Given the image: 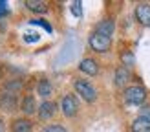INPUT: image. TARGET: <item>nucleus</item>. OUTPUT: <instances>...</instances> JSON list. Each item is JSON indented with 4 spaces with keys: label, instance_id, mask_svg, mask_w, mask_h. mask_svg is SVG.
Returning <instances> with one entry per match:
<instances>
[{
    "label": "nucleus",
    "instance_id": "obj_1",
    "mask_svg": "<svg viewBox=\"0 0 150 132\" xmlns=\"http://www.w3.org/2000/svg\"><path fill=\"white\" fill-rule=\"evenodd\" d=\"M75 92H77L86 103H93V101L97 99L95 88L90 84L88 81H84V79H77V81H75Z\"/></svg>",
    "mask_w": 150,
    "mask_h": 132
},
{
    "label": "nucleus",
    "instance_id": "obj_2",
    "mask_svg": "<svg viewBox=\"0 0 150 132\" xmlns=\"http://www.w3.org/2000/svg\"><path fill=\"white\" fill-rule=\"evenodd\" d=\"M146 99V90L143 86H130L125 90V101L128 105H143Z\"/></svg>",
    "mask_w": 150,
    "mask_h": 132
},
{
    "label": "nucleus",
    "instance_id": "obj_3",
    "mask_svg": "<svg viewBox=\"0 0 150 132\" xmlns=\"http://www.w3.org/2000/svg\"><path fill=\"white\" fill-rule=\"evenodd\" d=\"M110 44H112V39H110V37H104V35H99V33L90 35V46H92L93 51L104 53V51L110 50Z\"/></svg>",
    "mask_w": 150,
    "mask_h": 132
},
{
    "label": "nucleus",
    "instance_id": "obj_4",
    "mask_svg": "<svg viewBox=\"0 0 150 132\" xmlns=\"http://www.w3.org/2000/svg\"><path fill=\"white\" fill-rule=\"evenodd\" d=\"M61 108H62V114L66 117H73L77 114V110H79V103L75 99V95H71V94L64 95L62 101H61Z\"/></svg>",
    "mask_w": 150,
    "mask_h": 132
},
{
    "label": "nucleus",
    "instance_id": "obj_5",
    "mask_svg": "<svg viewBox=\"0 0 150 132\" xmlns=\"http://www.w3.org/2000/svg\"><path fill=\"white\" fill-rule=\"evenodd\" d=\"M136 18L139 20V24L150 26V4H139L136 7Z\"/></svg>",
    "mask_w": 150,
    "mask_h": 132
},
{
    "label": "nucleus",
    "instance_id": "obj_6",
    "mask_svg": "<svg viewBox=\"0 0 150 132\" xmlns=\"http://www.w3.org/2000/svg\"><path fill=\"white\" fill-rule=\"evenodd\" d=\"M0 106L4 110H15L17 108V94L7 90L6 94L0 95Z\"/></svg>",
    "mask_w": 150,
    "mask_h": 132
},
{
    "label": "nucleus",
    "instance_id": "obj_7",
    "mask_svg": "<svg viewBox=\"0 0 150 132\" xmlns=\"http://www.w3.org/2000/svg\"><path fill=\"white\" fill-rule=\"evenodd\" d=\"M55 108H57L55 103H51V101H44L42 105H40V108H39V117H40V119H50V117H53Z\"/></svg>",
    "mask_w": 150,
    "mask_h": 132
},
{
    "label": "nucleus",
    "instance_id": "obj_8",
    "mask_svg": "<svg viewBox=\"0 0 150 132\" xmlns=\"http://www.w3.org/2000/svg\"><path fill=\"white\" fill-rule=\"evenodd\" d=\"M79 68H81V72L88 73V75H97V72H99V66H97L93 59H82Z\"/></svg>",
    "mask_w": 150,
    "mask_h": 132
},
{
    "label": "nucleus",
    "instance_id": "obj_9",
    "mask_svg": "<svg viewBox=\"0 0 150 132\" xmlns=\"http://www.w3.org/2000/svg\"><path fill=\"white\" fill-rule=\"evenodd\" d=\"M95 33H99V35H104V37H110L112 33H114V20H101L99 24H97L95 28Z\"/></svg>",
    "mask_w": 150,
    "mask_h": 132
},
{
    "label": "nucleus",
    "instance_id": "obj_10",
    "mask_svg": "<svg viewBox=\"0 0 150 132\" xmlns=\"http://www.w3.org/2000/svg\"><path fill=\"white\" fill-rule=\"evenodd\" d=\"M26 7L29 11H33V13H46L48 11V6L46 2H42V0H26Z\"/></svg>",
    "mask_w": 150,
    "mask_h": 132
},
{
    "label": "nucleus",
    "instance_id": "obj_11",
    "mask_svg": "<svg viewBox=\"0 0 150 132\" xmlns=\"http://www.w3.org/2000/svg\"><path fill=\"white\" fill-rule=\"evenodd\" d=\"M13 132H31V121L29 119H15L11 125Z\"/></svg>",
    "mask_w": 150,
    "mask_h": 132
},
{
    "label": "nucleus",
    "instance_id": "obj_12",
    "mask_svg": "<svg viewBox=\"0 0 150 132\" xmlns=\"http://www.w3.org/2000/svg\"><path fill=\"white\" fill-rule=\"evenodd\" d=\"M128 79H130V72L126 70L125 66H121V68L115 70V86H125Z\"/></svg>",
    "mask_w": 150,
    "mask_h": 132
},
{
    "label": "nucleus",
    "instance_id": "obj_13",
    "mask_svg": "<svg viewBox=\"0 0 150 132\" xmlns=\"http://www.w3.org/2000/svg\"><path fill=\"white\" fill-rule=\"evenodd\" d=\"M132 132H150V121L137 117V119L132 123Z\"/></svg>",
    "mask_w": 150,
    "mask_h": 132
},
{
    "label": "nucleus",
    "instance_id": "obj_14",
    "mask_svg": "<svg viewBox=\"0 0 150 132\" xmlns=\"http://www.w3.org/2000/svg\"><path fill=\"white\" fill-rule=\"evenodd\" d=\"M37 90H39V95H42V97H48V95H51V92H53V88H51V83L48 79H40L39 86H37Z\"/></svg>",
    "mask_w": 150,
    "mask_h": 132
},
{
    "label": "nucleus",
    "instance_id": "obj_15",
    "mask_svg": "<svg viewBox=\"0 0 150 132\" xmlns=\"http://www.w3.org/2000/svg\"><path fill=\"white\" fill-rule=\"evenodd\" d=\"M37 110V105H35V99L31 97V95H28V97H24V101H22V112L24 114H33Z\"/></svg>",
    "mask_w": 150,
    "mask_h": 132
},
{
    "label": "nucleus",
    "instance_id": "obj_16",
    "mask_svg": "<svg viewBox=\"0 0 150 132\" xmlns=\"http://www.w3.org/2000/svg\"><path fill=\"white\" fill-rule=\"evenodd\" d=\"M139 117H141V119L150 121V105H143L139 108Z\"/></svg>",
    "mask_w": 150,
    "mask_h": 132
},
{
    "label": "nucleus",
    "instance_id": "obj_17",
    "mask_svg": "<svg viewBox=\"0 0 150 132\" xmlns=\"http://www.w3.org/2000/svg\"><path fill=\"white\" fill-rule=\"evenodd\" d=\"M121 59H123V64L125 66H132L134 64V55L130 53V51H125V53L121 55Z\"/></svg>",
    "mask_w": 150,
    "mask_h": 132
},
{
    "label": "nucleus",
    "instance_id": "obj_18",
    "mask_svg": "<svg viewBox=\"0 0 150 132\" xmlns=\"http://www.w3.org/2000/svg\"><path fill=\"white\" fill-rule=\"evenodd\" d=\"M42 132H68V130H66L64 127H61V125H48Z\"/></svg>",
    "mask_w": 150,
    "mask_h": 132
},
{
    "label": "nucleus",
    "instance_id": "obj_19",
    "mask_svg": "<svg viewBox=\"0 0 150 132\" xmlns=\"http://www.w3.org/2000/svg\"><path fill=\"white\" fill-rule=\"evenodd\" d=\"M31 24H35V26H42L44 29H46V31H50V33H51V26L48 24V22L40 20V18H33V20H31Z\"/></svg>",
    "mask_w": 150,
    "mask_h": 132
},
{
    "label": "nucleus",
    "instance_id": "obj_20",
    "mask_svg": "<svg viewBox=\"0 0 150 132\" xmlns=\"http://www.w3.org/2000/svg\"><path fill=\"white\" fill-rule=\"evenodd\" d=\"M71 13L75 15V17H81V15H82V7H81V2H73V4H71Z\"/></svg>",
    "mask_w": 150,
    "mask_h": 132
},
{
    "label": "nucleus",
    "instance_id": "obj_21",
    "mask_svg": "<svg viewBox=\"0 0 150 132\" xmlns=\"http://www.w3.org/2000/svg\"><path fill=\"white\" fill-rule=\"evenodd\" d=\"M6 13H7V6H6V2H0V18H2Z\"/></svg>",
    "mask_w": 150,
    "mask_h": 132
},
{
    "label": "nucleus",
    "instance_id": "obj_22",
    "mask_svg": "<svg viewBox=\"0 0 150 132\" xmlns=\"http://www.w3.org/2000/svg\"><path fill=\"white\" fill-rule=\"evenodd\" d=\"M26 40H28V42H33V40H39V35H33V33H28V37H26Z\"/></svg>",
    "mask_w": 150,
    "mask_h": 132
},
{
    "label": "nucleus",
    "instance_id": "obj_23",
    "mask_svg": "<svg viewBox=\"0 0 150 132\" xmlns=\"http://www.w3.org/2000/svg\"><path fill=\"white\" fill-rule=\"evenodd\" d=\"M0 132H4V123H2V119H0Z\"/></svg>",
    "mask_w": 150,
    "mask_h": 132
}]
</instances>
